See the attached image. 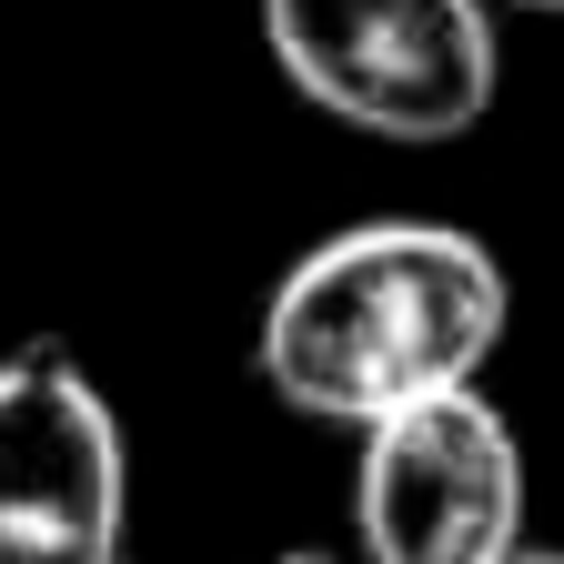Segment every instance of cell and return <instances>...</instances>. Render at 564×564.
I'll list each match as a JSON object with an SVG mask.
<instances>
[{"label":"cell","mask_w":564,"mask_h":564,"mask_svg":"<svg viewBox=\"0 0 564 564\" xmlns=\"http://www.w3.org/2000/svg\"><path fill=\"white\" fill-rule=\"evenodd\" d=\"M131 454L70 343L0 352V564H121Z\"/></svg>","instance_id":"obj_4"},{"label":"cell","mask_w":564,"mask_h":564,"mask_svg":"<svg viewBox=\"0 0 564 564\" xmlns=\"http://www.w3.org/2000/svg\"><path fill=\"white\" fill-rule=\"evenodd\" d=\"M514 11H564V0H514Z\"/></svg>","instance_id":"obj_7"},{"label":"cell","mask_w":564,"mask_h":564,"mask_svg":"<svg viewBox=\"0 0 564 564\" xmlns=\"http://www.w3.org/2000/svg\"><path fill=\"white\" fill-rule=\"evenodd\" d=\"M505 564H564V554H534V544H514V554H505Z\"/></svg>","instance_id":"obj_5"},{"label":"cell","mask_w":564,"mask_h":564,"mask_svg":"<svg viewBox=\"0 0 564 564\" xmlns=\"http://www.w3.org/2000/svg\"><path fill=\"white\" fill-rule=\"evenodd\" d=\"M514 323V282L464 223H383L323 232L262 303V383L313 423H383L484 383Z\"/></svg>","instance_id":"obj_1"},{"label":"cell","mask_w":564,"mask_h":564,"mask_svg":"<svg viewBox=\"0 0 564 564\" xmlns=\"http://www.w3.org/2000/svg\"><path fill=\"white\" fill-rule=\"evenodd\" d=\"M262 41L313 111L373 141H454L494 111V0H262Z\"/></svg>","instance_id":"obj_2"},{"label":"cell","mask_w":564,"mask_h":564,"mask_svg":"<svg viewBox=\"0 0 564 564\" xmlns=\"http://www.w3.org/2000/svg\"><path fill=\"white\" fill-rule=\"evenodd\" d=\"M352 544L364 564H505L524 544V444L484 383L364 423Z\"/></svg>","instance_id":"obj_3"},{"label":"cell","mask_w":564,"mask_h":564,"mask_svg":"<svg viewBox=\"0 0 564 564\" xmlns=\"http://www.w3.org/2000/svg\"><path fill=\"white\" fill-rule=\"evenodd\" d=\"M272 564H323V554H303V544H293V554H272Z\"/></svg>","instance_id":"obj_6"}]
</instances>
